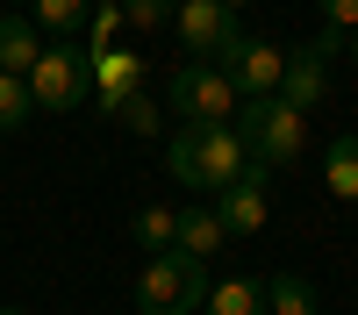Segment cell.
I'll use <instances>...</instances> for the list:
<instances>
[{
  "label": "cell",
  "instance_id": "30bf717a",
  "mask_svg": "<svg viewBox=\"0 0 358 315\" xmlns=\"http://www.w3.org/2000/svg\"><path fill=\"white\" fill-rule=\"evenodd\" d=\"M322 94H330V57H322L315 43L287 50V72H280V101H294L301 115H315V108H322Z\"/></svg>",
  "mask_w": 358,
  "mask_h": 315
},
{
  "label": "cell",
  "instance_id": "e0dca14e",
  "mask_svg": "<svg viewBox=\"0 0 358 315\" xmlns=\"http://www.w3.org/2000/svg\"><path fill=\"white\" fill-rule=\"evenodd\" d=\"M29 115H36V94H29L22 72H0V136L29 129Z\"/></svg>",
  "mask_w": 358,
  "mask_h": 315
},
{
  "label": "cell",
  "instance_id": "8992f818",
  "mask_svg": "<svg viewBox=\"0 0 358 315\" xmlns=\"http://www.w3.org/2000/svg\"><path fill=\"white\" fill-rule=\"evenodd\" d=\"M172 115H179V122H229V115H236L229 72H215L208 57H194L187 72H172Z\"/></svg>",
  "mask_w": 358,
  "mask_h": 315
},
{
  "label": "cell",
  "instance_id": "ffe728a7",
  "mask_svg": "<svg viewBox=\"0 0 358 315\" xmlns=\"http://www.w3.org/2000/svg\"><path fill=\"white\" fill-rule=\"evenodd\" d=\"M115 115H122V129H129V136H158V129H165V108H158L151 94H129Z\"/></svg>",
  "mask_w": 358,
  "mask_h": 315
},
{
  "label": "cell",
  "instance_id": "7c38bea8",
  "mask_svg": "<svg viewBox=\"0 0 358 315\" xmlns=\"http://www.w3.org/2000/svg\"><path fill=\"white\" fill-rule=\"evenodd\" d=\"M322 186L337 200H358V129H337L330 151H322Z\"/></svg>",
  "mask_w": 358,
  "mask_h": 315
},
{
  "label": "cell",
  "instance_id": "2e32d148",
  "mask_svg": "<svg viewBox=\"0 0 358 315\" xmlns=\"http://www.w3.org/2000/svg\"><path fill=\"white\" fill-rule=\"evenodd\" d=\"M265 315H315V286L301 272H273L265 279Z\"/></svg>",
  "mask_w": 358,
  "mask_h": 315
},
{
  "label": "cell",
  "instance_id": "7a4b0ae2",
  "mask_svg": "<svg viewBox=\"0 0 358 315\" xmlns=\"http://www.w3.org/2000/svg\"><path fill=\"white\" fill-rule=\"evenodd\" d=\"M208 258H194V251H151L143 258V272H136V315H201V301H208Z\"/></svg>",
  "mask_w": 358,
  "mask_h": 315
},
{
  "label": "cell",
  "instance_id": "9a60e30c",
  "mask_svg": "<svg viewBox=\"0 0 358 315\" xmlns=\"http://www.w3.org/2000/svg\"><path fill=\"white\" fill-rule=\"evenodd\" d=\"M129 237L143 244V258H151V251H172V244H179V208H172V200H143L136 222H129Z\"/></svg>",
  "mask_w": 358,
  "mask_h": 315
},
{
  "label": "cell",
  "instance_id": "ac0fdd59",
  "mask_svg": "<svg viewBox=\"0 0 358 315\" xmlns=\"http://www.w3.org/2000/svg\"><path fill=\"white\" fill-rule=\"evenodd\" d=\"M29 8H36V22L50 36H86V8L94 0H29Z\"/></svg>",
  "mask_w": 358,
  "mask_h": 315
},
{
  "label": "cell",
  "instance_id": "ba28073f",
  "mask_svg": "<svg viewBox=\"0 0 358 315\" xmlns=\"http://www.w3.org/2000/svg\"><path fill=\"white\" fill-rule=\"evenodd\" d=\"M143 50H129V43H108V50H94V101L115 115L129 94H143Z\"/></svg>",
  "mask_w": 358,
  "mask_h": 315
},
{
  "label": "cell",
  "instance_id": "44dd1931",
  "mask_svg": "<svg viewBox=\"0 0 358 315\" xmlns=\"http://www.w3.org/2000/svg\"><path fill=\"white\" fill-rule=\"evenodd\" d=\"M172 8L179 0H122V22L129 29H158V22H172Z\"/></svg>",
  "mask_w": 358,
  "mask_h": 315
},
{
  "label": "cell",
  "instance_id": "603a6c76",
  "mask_svg": "<svg viewBox=\"0 0 358 315\" xmlns=\"http://www.w3.org/2000/svg\"><path fill=\"white\" fill-rule=\"evenodd\" d=\"M0 315H29V308H15V301H0Z\"/></svg>",
  "mask_w": 358,
  "mask_h": 315
},
{
  "label": "cell",
  "instance_id": "4fadbf2b",
  "mask_svg": "<svg viewBox=\"0 0 358 315\" xmlns=\"http://www.w3.org/2000/svg\"><path fill=\"white\" fill-rule=\"evenodd\" d=\"M36 50H43L36 15H0V72H29V65H36Z\"/></svg>",
  "mask_w": 358,
  "mask_h": 315
},
{
  "label": "cell",
  "instance_id": "9c48e42d",
  "mask_svg": "<svg viewBox=\"0 0 358 315\" xmlns=\"http://www.w3.org/2000/svg\"><path fill=\"white\" fill-rule=\"evenodd\" d=\"M172 22H179V43H187L194 57H215L222 36L236 29V8H222V0H179Z\"/></svg>",
  "mask_w": 358,
  "mask_h": 315
},
{
  "label": "cell",
  "instance_id": "7402d4cb",
  "mask_svg": "<svg viewBox=\"0 0 358 315\" xmlns=\"http://www.w3.org/2000/svg\"><path fill=\"white\" fill-rule=\"evenodd\" d=\"M315 8H322V22H330V29H344V36L358 29V0H315Z\"/></svg>",
  "mask_w": 358,
  "mask_h": 315
},
{
  "label": "cell",
  "instance_id": "5bb4252c",
  "mask_svg": "<svg viewBox=\"0 0 358 315\" xmlns=\"http://www.w3.org/2000/svg\"><path fill=\"white\" fill-rule=\"evenodd\" d=\"M222 244H229V229H222V215H215V200H208V208H179V251L215 258Z\"/></svg>",
  "mask_w": 358,
  "mask_h": 315
},
{
  "label": "cell",
  "instance_id": "cb8c5ba5",
  "mask_svg": "<svg viewBox=\"0 0 358 315\" xmlns=\"http://www.w3.org/2000/svg\"><path fill=\"white\" fill-rule=\"evenodd\" d=\"M351 65H358V29H351Z\"/></svg>",
  "mask_w": 358,
  "mask_h": 315
},
{
  "label": "cell",
  "instance_id": "d6986e66",
  "mask_svg": "<svg viewBox=\"0 0 358 315\" xmlns=\"http://www.w3.org/2000/svg\"><path fill=\"white\" fill-rule=\"evenodd\" d=\"M115 36H122V0H94L86 8V50H108Z\"/></svg>",
  "mask_w": 358,
  "mask_h": 315
},
{
  "label": "cell",
  "instance_id": "5b68a950",
  "mask_svg": "<svg viewBox=\"0 0 358 315\" xmlns=\"http://www.w3.org/2000/svg\"><path fill=\"white\" fill-rule=\"evenodd\" d=\"M215 72H229V86H236V101H258V94H280V72H287V43H273V36H251L244 22L222 36V50L208 57Z\"/></svg>",
  "mask_w": 358,
  "mask_h": 315
},
{
  "label": "cell",
  "instance_id": "277c9868",
  "mask_svg": "<svg viewBox=\"0 0 358 315\" xmlns=\"http://www.w3.org/2000/svg\"><path fill=\"white\" fill-rule=\"evenodd\" d=\"M22 79H29V94H36L43 115H72L79 101H94V50L72 43V36H57V43L36 50V65H29Z\"/></svg>",
  "mask_w": 358,
  "mask_h": 315
},
{
  "label": "cell",
  "instance_id": "6da1fadb",
  "mask_svg": "<svg viewBox=\"0 0 358 315\" xmlns=\"http://www.w3.org/2000/svg\"><path fill=\"white\" fill-rule=\"evenodd\" d=\"M165 165H172V180H179V186L215 193V186H229L236 172L251 165V151H244V136H236L229 122H187V129L172 136Z\"/></svg>",
  "mask_w": 358,
  "mask_h": 315
},
{
  "label": "cell",
  "instance_id": "3957f363",
  "mask_svg": "<svg viewBox=\"0 0 358 315\" xmlns=\"http://www.w3.org/2000/svg\"><path fill=\"white\" fill-rule=\"evenodd\" d=\"M236 136H244V151H251V165H294L308 151V115L294 108V101H280V94H258V101H236Z\"/></svg>",
  "mask_w": 358,
  "mask_h": 315
},
{
  "label": "cell",
  "instance_id": "d4e9b609",
  "mask_svg": "<svg viewBox=\"0 0 358 315\" xmlns=\"http://www.w3.org/2000/svg\"><path fill=\"white\" fill-rule=\"evenodd\" d=\"M222 8H251V0H222Z\"/></svg>",
  "mask_w": 358,
  "mask_h": 315
},
{
  "label": "cell",
  "instance_id": "52a82bcc",
  "mask_svg": "<svg viewBox=\"0 0 358 315\" xmlns=\"http://www.w3.org/2000/svg\"><path fill=\"white\" fill-rule=\"evenodd\" d=\"M265 180H273V165H244L229 186H215V215H222L229 237H258V229H265V215H273Z\"/></svg>",
  "mask_w": 358,
  "mask_h": 315
},
{
  "label": "cell",
  "instance_id": "8fae6325",
  "mask_svg": "<svg viewBox=\"0 0 358 315\" xmlns=\"http://www.w3.org/2000/svg\"><path fill=\"white\" fill-rule=\"evenodd\" d=\"M201 315H265V279H244V272H229L208 286V301Z\"/></svg>",
  "mask_w": 358,
  "mask_h": 315
}]
</instances>
